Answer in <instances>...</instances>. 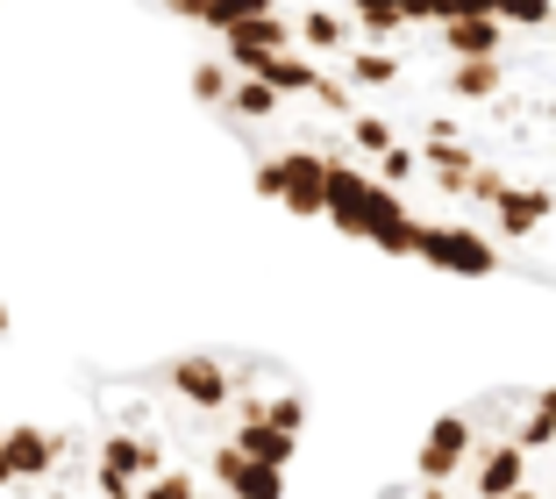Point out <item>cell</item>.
<instances>
[{"mask_svg": "<svg viewBox=\"0 0 556 499\" xmlns=\"http://www.w3.org/2000/svg\"><path fill=\"white\" fill-rule=\"evenodd\" d=\"M307 386L264 350L93 371L86 457L108 499H286Z\"/></svg>", "mask_w": 556, "mask_h": 499, "instance_id": "obj_1", "label": "cell"}, {"mask_svg": "<svg viewBox=\"0 0 556 499\" xmlns=\"http://www.w3.org/2000/svg\"><path fill=\"white\" fill-rule=\"evenodd\" d=\"M386 499H556V386H514L428 428L414 478Z\"/></svg>", "mask_w": 556, "mask_h": 499, "instance_id": "obj_2", "label": "cell"}, {"mask_svg": "<svg viewBox=\"0 0 556 499\" xmlns=\"http://www.w3.org/2000/svg\"><path fill=\"white\" fill-rule=\"evenodd\" d=\"M0 499H108L93 485V457H86V428H50V421H22V471Z\"/></svg>", "mask_w": 556, "mask_h": 499, "instance_id": "obj_3", "label": "cell"}, {"mask_svg": "<svg viewBox=\"0 0 556 499\" xmlns=\"http://www.w3.org/2000/svg\"><path fill=\"white\" fill-rule=\"evenodd\" d=\"M15 471H22V421H0V492L15 485Z\"/></svg>", "mask_w": 556, "mask_h": 499, "instance_id": "obj_4", "label": "cell"}]
</instances>
